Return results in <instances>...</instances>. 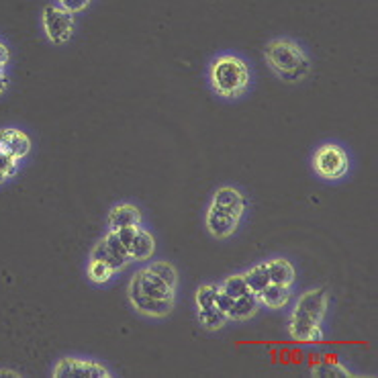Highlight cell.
I'll use <instances>...</instances> for the list:
<instances>
[{"mask_svg":"<svg viewBox=\"0 0 378 378\" xmlns=\"http://www.w3.org/2000/svg\"><path fill=\"white\" fill-rule=\"evenodd\" d=\"M328 303H330V294L325 286L319 288H311L307 292H303L288 317V331L294 339L301 341H319L323 339L321 333V323L328 311Z\"/></svg>","mask_w":378,"mask_h":378,"instance_id":"6da1fadb","label":"cell"},{"mask_svg":"<svg viewBox=\"0 0 378 378\" xmlns=\"http://www.w3.org/2000/svg\"><path fill=\"white\" fill-rule=\"evenodd\" d=\"M266 59H268L270 70L281 80L290 82V84L301 82L311 70V62H309L307 53L290 39L270 41L266 46Z\"/></svg>","mask_w":378,"mask_h":378,"instance_id":"7a4b0ae2","label":"cell"},{"mask_svg":"<svg viewBox=\"0 0 378 378\" xmlns=\"http://www.w3.org/2000/svg\"><path fill=\"white\" fill-rule=\"evenodd\" d=\"M209 82L223 98H237L249 86V68L239 55H221L211 64Z\"/></svg>","mask_w":378,"mask_h":378,"instance_id":"3957f363","label":"cell"},{"mask_svg":"<svg viewBox=\"0 0 378 378\" xmlns=\"http://www.w3.org/2000/svg\"><path fill=\"white\" fill-rule=\"evenodd\" d=\"M313 168L323 180H337V178L346 176V172L350 168V158L343 151V147H339L335 143H328L317 149V153L313 158Z\"/></svg>","mask_w":378,"mask_h":378,"instance_id":"277c9868","label":"cell"},{"mask_svg":"<svg viewBox=\"0 0 378 378\" xmlns=\"http://www.w3.org/2000/svg\"><path fill=\"white\" fill-rule=\"evenodd\" d=\"M241 217H243L241 213L211 200L207 215H205V225H207V231L211 236L217 237V239H225V237H231L236 234Z\"/></svg>","mask_w":378,"mask_h":378,"instance_id":"5b68a950","label":"cell"},{"mask_svg":"<svg viewBox=\"0 0 378 378\" xmlns=\"http://www.w3.org/2000/svg\"><path fill=\"white\" fill-rule=\"evenodd\" d=\"M53 377L57 378H111L108 368L98 364L95 360L84 358H62L55 368Z\"/></svg>","mask_w":378,"mask_h":378,"instance_id":"8992f818","label":"cell"},{"mask_svg":"<svg viewBox=\"0 0 378 378\" xmlns=\"http://www.w3.org/2000/svg\"><path fill=\"white\" fill-rule=\"evenodd\" d=\"M44 29L48 33L49 41L66 44L74 33V17H72V12H68L59 6H46Z\"/></svg>","mask_w":378,"mask_h":378,"instance_id":"52a82bcc","label":"cell"},{"mask_svg":"<svg viewBox=\"0 0 378 378\" xmlns=\"http://www.w3.org/2000/svg\"><path fill=\"white\" fill-rule=\"evenodd\" d=\"M127 294H129V301H131L133 309L142 315H147V317H166L174 309V301H155V299L145 296L135 276L129 283Z\"/></svg>","mask_w":378,"mask_h":378,"instance_id":"ba28073f","label":"cell"},{"mask_svg":"<svg viewBox=\"0 0 378 378\" xmlns=\"http://www.w3.org/2000/svg\"><path fill=\"white\" fill-rule=\"evenodd\" d=\"M138 283H140V288L145 296L149 299H155V301H174V292L176 288H172L166 281H162L155 272H151L147 266L140 270L135 274Z\"/></svg>","mask_w":378,"mask_h":378,"instance_id":"9c48e42d","label":"cell"},{"mask_svg":"<svg viewBox=\"0 0 378 378\" xmlns=\"http://www.w3.org/2000/svg\"><path fill=\"white\" fill-rule=\"evenodd\" d=\"M108 231H119V229H127V227H140L142 225V211L135 205L123 202L111 209L108 213Z\"/></svg>","mask_w":378,"mask_h":378,"instance_id":"30bf717a","label":"cell"},{"mask_svg":"<svg viewBox=\"0 0 378 378\" xmlns=\"http://www.w3.org/2000/svg\"><path fill=\"white\" fill-rule=\"evenodd\" d=\"M31 140L19 129H2L0 131V153H6L12 160H21L29 153Z\"/></svg>","mask_w":378,"mask_h":378,"instance_id":"8fae6325","label":"cell"},{"mask_svg":"<svg viewBox=\"0 0 378 378\" xmlns=\"http://www.w3.org/2000/svg\"><path fill=\"white\" fill-rule=\"evenodd\" d=\"M127 252H129V258L131 260L145 262L155 252V239H153V236L149 231H145L142 227H135L133 229V236H131V241L127 245Z\"/></svg>","mask_w":378,"mask_h":378,"instance_id":"7c38bea8","label":"cell"},{"mask_svg":"<svg viewBox=\"0 0 378 378\" xmlns=\"http://www.w3.org/2000/svg\"><path fill=\"white\" fill-rule=\"evenodd\" d=\"M258 307H260V299H258L256 292L249 290V292L234 299V305L227 311V319H231V321H247V319H252L258 313Z\"/></svg>","mask_w":378,"mask_h":378,"instance_id":"4fadbf2b","label":"cell"},{"mask_svg":"<svg viewBox=\"0 0 378 378\" xmlns=\"http://www.w3.org/2000/svg\"><path fill=\"white\" fill-rule=\"evenodd\" d=\"M268 266V274H270V283L281 284V286H292L294 283V266L290 264V260L286 258H272L266 262Z\"/></svg>","mask_w":378,"mask_h":378,"instance_id":"5bb4252c","label":"cell"},{"mask_svg":"<svg viewBox=\"0 0 378 378\" xmlns=\"http://www.w3.org/2000/svg\"><path fill=\"white\" fill-rule=\"evenodd\" d=\"M260 303L266 305L268 309H283L290 301V286H281V284H268L260 294Z\"/></svg>","mask_w":378,"mask_h":378,"instance_id":"9a60e30c","label":"cell"},{"mask_svg":"<svg viewBox=\"0 0 378 378\" xmlns=\"http://www.w3.org/2000/svg\"><path fill=\"white\" fill-rule=\"evenodd\" d=\"M243 278H245V283L249 286V290L252 292H256V294H260L268 284H270V274H268V266H266V262H262V264H256L254 268H249L247 272H243Z\"/></svg>","mask_w":378,"mask_h":378,"instance_id":"2e32d148","label":"cell"},{"mask_svg":"<svg viewBox=\"0 0 378 378\" xmlns=\"http://www.w3.org/2000/svg\"><path fill=\"white\" fill-rule=\"evenodd\" d=\"M102 241H104V247L108 249V254L115 258V262L123 268L131 258H129V252H127V247L123 245V241L119 239L117 236V231H108L106 236L102 237Z\"/></svg>","mask_w":378,"mask_h":378,"instance_id":"e0dca14e","label":"cell"},{"mask_svg":"<svg viewBox=\"0 0 378 378\" xmlns=\"http://www.w3.org/2000/svg\"><path fill=\"white\" fill-rule=\"evenodd\" d=\"M198 321L205 330L215 331L221 330L229 319L227 315L219 309V307H213V309H207V311H198Z\"/></svg>","mask_w":378,"mask_h":378,"instance_id":"ac0fdd59","label":"cell"},{"mask_svg":"<svg viewBox=\"0 0 378 378\" xmlns=\"http://www.w3.org/2000/svg\"><path fill=\"white\" fill-rule=\"evenodd\" d=\"M147 268H149L151 272H155L162 281H166L172 288H176V284H178V272H176V268L172 266V262H168V260H158V262L149 264Z\"/></svg>","mask_w":378,"mask_h":378,"instance_id":"d6986e66","label":"cell"},{"mask_svg":"<svg viewBox=\"0 0 378 378\" xmlns=\"http://www.w3.org/2000/svg\"><path fill=\"white\" fill-rule=\"evenodd\" d=\"M219 290H223V292H225V294H229L231 299H237V296H241V294L249 292V286H247V283H245L243 274H231V276H227V278L221 283Z\"/></svg>","mask_w":378,"mask_h":378,"instance_id":"ffe728a7","label":"cell"},{"mask_svg":"<svg viewBox=\"0 0 378 378\" xmlns=\"http://www.w3.org/2000/svg\"><path fill=\"white\" fill-rule=\"evenodd\" d=\"M113 274H115V270H113L111 266H106V264L100 262V260H93V258H91V264H88V278H91L93 283H108V281L113 278Z\"/></svg>","mask_w":378,"mask_h":378,"instance_id":"44dd1931","label":"cell"},{"mask_svg":"<svg viewBox=\"0 0 378 378\" xmlns=\"http://www.w3.org/2000/svg\"><path fill=\"white\" fill-rule=\"evenodd\" d=\"M217 288H219V286H215V284H202V286L196 290V309H198V311H207V309L217 307V305H215Z\"/></svg>","mask_w":378,"mask_h":378,"instance_id":"7402d4cb","label":"cell"},{"mask_svg":"<svg viewBox=\"0 0 378 378\" xmlns=\"http://www.w3.org/2000/svg\"><path fill=\"white\" fill-rule=\"evenodd\" d=\"M313 375L315 377H321V378H330V377H352L343 366H339V364H331V362H325V364H319V366H315L313 368Z\"/></svg>","mask_w":378,"mask_h":378,"instance_id":"603a6c76","label":"cell"},{"mask_svg":"<svg viewBox=\"0 0 378 378\" xmlns=\"http://www.w3.org/2000/svg\"><path fill=\"white\" fill-rule=\"evenodd\" d=\"M15 162H17V160L8 158L6 153H0V182L15 174V170H17V164H15Z\"/></svg>","mask_w":378,"mask_h":378,"instance_id":"cb8c5ba5","label":"cell"},{"mask_svg":"<svg viewBox=\"0 0 378 378\" xmlns=\"http://www.w3.org/2000/svg\"><path fill=\"white\" fill-rule=\"evenodd\" d=\"M88 2L91 0H59V4H62V8L64 10H68V12H78V10H84L86 6H88Z\"/></svg>","mask_w":378,"mask_h":378,"instance_id":"d4e9b609","label":"cell"},{"mask_svg":"<svg viewBox=\"0 0 378 378\" xmlns=\"http://www.w3.org/2000/svg\"><path fill=\"white\" fill-rule=\"evenodd\" d=\"M215 305H217V307H219V309H221V311L227 315L229 307L234 305V299H231L229 294H225L223 290H219V288H217V294H215Z\"/></svg>","mask_w":378,"mask_h":378,"instance_id":"484cf974","label":"cell"},{"mask_svg":"<svg viewBox=\"0 0 378 378\" xmlns=\"http://www.w3.org/2000/svg\"><path fill=\"white\" fill-rule=\"evenodd\" d=\"M6 59H8V49L0 44V66H4V64H6Z\"/></svg>","mask_w":378,"mask_h":378,"instance_id":"4316f807","label":"cell"},{"mask_svg":"<svg viewBox=\"0 0 378 378\" xmlns=\"http://www.w3.org/2000/svg\"><path fill=\"white\" fill-rule=\"evenodd\" d=\"M4 88H6V78H4V74L0 72V95L4 93Z\"/></svg>","mask_w":378,"mask_h":378,"instance_id":"83f0119b","label":"cell"},{"mask_svg":"<svg viewBox=\"0 0 378 378\" xmlns=\"http://www.w3.org/2000/svg\"><path fill=\"white\" fill-rule=\"evenodd\" d=\"M0 377H19V372H12V370H0Z\"/></svg>","mask_w":378,"mask_h":378,"instance_id":"f1b7e54d","label":"cell"},{"mask_svg":"<svg viewBox=\"0 0 378 378\" xmlns=\"http://www.w3.org/2000/svg\"><path fill=\"white\" fill-rule=\"evenodd\" d=\"M0 68H2V66H0Z\"/></svg>","mask_w":378,"mask_h":378,"instance_id":"f546056e","label":"cell"}]
</instances>
